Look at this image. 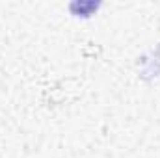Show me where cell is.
Here are the masks:
<instances>
[{"label":"cell","instance_id":"cell-1","mask_svg":"<svg viewBox=\"0 0 160 158\" xmlns=\"http://www.w3.org/2000/svg\"><path fill=\"white\" fill-rule=\"evenodd\" d=\"M99 2H73L71 4V11L77 17H89L93 15V11H97Z\"/></svg>","mask_w":160,"mask_h":158}]
</instances>
